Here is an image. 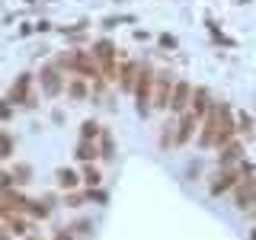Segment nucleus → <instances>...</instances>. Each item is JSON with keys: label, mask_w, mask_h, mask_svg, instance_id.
Segmentation results:
<instances>
[{"label": "nucleus", "mask_w": 256, "mask_h": 240, "mask_svg": "<svg viewBox=\"0 0 256 240\" xmlns=\"http://www.w3.org/2000/svg\"><path fill=\"white\" fill-rule=\"evenodd\" d=\"M13 154V141L6 134H0V157H10Z\"/></svg>", "instance_id": "15"}, {"label": "nucleus", "mask_w": 256, "mask_h": 240, "mask_svg": "<svg viewBox=\"0 0 256 240\" xmlns=\"http://www.w3.org/2000/svg\"><path fill=\"white\" fill-rule=\"evenodd\" d=\"M234 186H237V173L230 170V173H224V176H221V182H214L212 192H214V196H221L224 189H234Z\"/></svg>", "instance_id": "10"}, {"label": "nucleus", "mask_w": 256, "mask_h": 240, "mask_svg": "<svg viewBox=\"0 0 256 240\" xmlns=\"http://www.w3.org/2000/svg\"><path fill=\"white\" fill-rule=\"evenodd\" d=\"M93 54H96V61H100L106 70H112V58H116V48H112V42L100 38V42L93 45Z\"/></svg>", "instance_id": "2"}, {"label": "nucleus", "mask_w": 256, "mask_h": 240, "mask_svg": "<svg viewBox=\"0 0 256 240\" xmlns=\"http://www.w3.org/2000/svg\"><path fill=\"white\" fill-rule=\"evenodd\" d=\"M68 64H70V68H74V70H80V74H84V77H96V64H93V58H90V54H68Z\"/></svg>", "instance_id": "1"}, {"label": "nucleus", "mask_w": 256, "mask_h": 240, "mask_svg": "<svg viewBox=\"0 0 256 240\" xmlns=\"http://www.w3.org/2000/svg\"><path fill=\"white\" fill-rule=\"evenodd\" d=\"M189 93H192V86L189 84H176L173 86V100H170V106L176 109V112H182L189 106Z\"/></svg>", "instance_id": "3"}, {"label": "nucleus", "mask_w": 256, "mask_h": 240, "mask_svg": "<svg viewBox=\"0 0 256 240\" xmlns=\"http://www.w3.org/2000/svg\"><path fill=\"white\" fill-rule=\"evenodd\" d=\"M77 154H80V160H93V157H96L90 144H80V150H77Z\"/></svg>", "instance_id": "16"}, {"label": "nucleus", "mask_w": 256, "mask_h": 240, "mask_svg": "<svg viewBox=\"0 0 256 240\" xmlns=\"http://www.w3.org/2000/svg\"><path fill=\"white\" fill-rule=\"evenodd\" d=\"M96 128H100L96 122H84V138H93V134H96Z\"/></svg>", "instance_id": "18"}, {"label": "nucleus", "mask_w": 256, "mask_h": 240, "mask_svg": "<svg viewBox=\"0 0 256 240\" xmlns=\"http://www.w3.org/2000/svg\"><path fill=\"white\" fill-rule=\"evenodd\" d=\"M150 77L148 70H141L138 74V84H134V90H138V100H141V112H148V90H150Z\"/></svg>", "instance_id": "4"}, {"label": "nucleus", "mask_w": 256, "mask_h": 240, "mask_svg": "<svg viewBox=\"0 0 256 240\" xmlns=\"http://www.w3.org/2000/svg\"><path fill=\"white\" fill-rule=\"evenodd\" d=\"M10 182H13V176H6V173H0V189H4V192H6V189H10Z\"/></svg>", "instance_id": "20"}, {"label": "nucleus", "mask_w": 256, "mask_h": 240, "mask_svg": "<svg viewBox=\"0 0 256 240\" xmlns=\"http://www.w3.org/2000/svg\"><path fill=\"white\" fill-rule=\"evenodd\" d=\"M192 125H196V116H186V118H182V128L176 132V141H180V144H186L192 138Z\"/></svg>", "instance_id": "11"}, {"label": "nucleus", "mask_w": 256, "mask_h": 240, "mask_svg": "<svg viewBox=\"0 0 256 240\" xmlns=\"http://www.w3.org/2000/svg\"><path fill=\"white\" fill-rule=\"evenodd\" d=\"M86 182H90V186H96V182H100V173H96L93 166H90V170H86Z\"/></svg>", "instance_id": "19"}, {"label": "nucleus", "mask_w": 256, "mask_h": 240, "mask_svg": "<svg viewBox=\"0 0 256 240\" xmlns=\"http://www.w3.org/2000/svg\"><path fill=\"white\" fill-rule=\"evenodd\" d=\"M205 112H212L208 93H205V90H196V116H205Z\"/></svg>", "instance_id": "12"}, {"label": "nucleus", "mask_w": 256, "mask_h": 240, "mask_svg": "<svg viewBox=\"0 0 256 240\" xmlns=\"http://www.w3.org/2000/svg\"><path fill=\"white\" fill-rule=\"evenodd\" d=\"M253 240H256V228H253Z\"/></svg>", "instance_id": "22"}, {"label": "nucleus", "mask_w": 256, "mask_h": 240, "mask_svg": "<svg viewBox=\"0 0 256 240\" xmlns=\"http://www.w3.org/2000/svg\"><path fill=\"white\" fill-rule=\"evenodd\" d=\"M138 64H125L122 68V90H134V84H138Z\"/></svg>", "instance_id": "8"}, {"label": "nucleus", "mask_w": 256, "mask_h": 240, "mask_svg": "<svg viewBox=\"0 0 256 240\" xmlns=\"http://www.w3.org/2000/svg\"><path fill=\"white\" fill-rule=\"evenodd\" d=\"M58 180H61V186H68V189H70V186H77V173H74V170H61V173H58Z\"/></svg>", "instance_id": "13"}, {"label": "nucleus", "mask_w": 256, "mask_h": 240, "mask_svg": "<svg viewBox=\"0 0 256 240\" xmlns=\"http://www.w3.org/2000/svg\"><path fill=\"white\" fill-rule=\"evenodd\" d=\"M250 198H256V182L246 180L244 186L237 189V205H240V208H250Z\"/></svg>", "instance_id": "6"}, {"label": "nucleus", "mask_w": 256, "mask_h": 240, "mask_svg": "<svg viewBox=\"0 0 256 240\" xmlns=\"http://www.w3.org/2000/svg\"><path fill=\"white\" fill-rule=\"evenodd\" d=\"M68 90H70V96H84V93H86V86L80 84V80H74V84H70Z\"/></svg>", "instance_id": "17"}, {"label": "nucleus", "mask_w": 256, "mask_h": 240, "mask_svg": "<svg viewBox=\"0 0 256 240\" xmlns=\"http://www.w3.org/2000/svg\"><path fill=\"white\" fill-rule=\"evenodd\" d=\"M170 90H173L170 80L160 77V80H157V96H154V106H157V109H160V106H166V100H170Z\"/></svg>", "instance_id": "7"}, {"label": "nucleus", "mask_w": 256, "mask_h": 240, "mask_svg": "<svg viewBox=\"0 0 256 240\" xmlns=\"http://www.w3.org/2000/svg\"><path fill=\"white\" fill-rule=\"evenodd\" d=\"M54 240H74V237H70V234H58V237H54Z\"/></svg>", "instance_id": "21"}, {"label": "nucleus", "mask_w": 256, "mask_h": 240, "mask_svg": "<svg viewBox=\"0 0 256 240\" xmlns=\"http://www.w3.org/2000/svg\"><path fill=\"white\" fill-rule=\"evenodd\" d=\"M26 93H29V74H22V77L13 84V90H10V100H13V102H20Z\"/></svg>", "instance_id": "9"}, {"label": "nucleus", "mask_w": 256, "mask_h": 240, "mask_svg": "<svg viewBox=\"0 0 256 240\" xmlns=\"http://www.w3.org/2000/svg\"><path fill=\"white\" fill-rule=\"evenodd\" d=\"M240 157V144H230V148H224V164H234V160Z\"/></svg>", "instance_id": "14"}, {"label": "nucleus", "mask_w": 256, "mask_h": 240, "mask_svg": "<svg viewBox=\"0 0 256 240\" xmlns=\"http://www.w3.org/2000/svg\"><path fill=\"white\" fill-rule=\"evenodd\" d=\"M42 86H45L48 93H61V74L54 68H45L42 70Z\"/></svg>", "instance_id": "5"}]
</instances>
